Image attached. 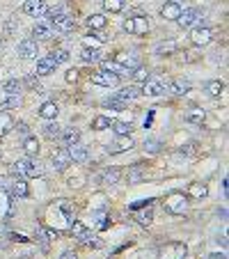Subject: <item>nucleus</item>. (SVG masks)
<instances>
[{
	"mask_svg": "<svg viewBox=\"0 0 229 259\" xmlns=\"http://www.w3.org/2000/svg\"><path fill=\"white\" fill-rule=\"evenodd\" d=\"M48 23H51V28L55 32H71L76 28V21L66 12H62V9H53V12L48 9Z\"/></svg>",
	"mask_w": 229,
	"mask_h": 259,
	"instance_id": "nucleus-1",
	"label": "nucleus"
},
{
	"mask_svg": "<svg viewBox=\"0 0 229 259\" xmlns=\"http://www.w3.org/2000/svg\"><path fill=\"white\" fill-rule=\"evenodd\" d=\"M14 174H19V177H23V179H28V177H39L41 167L37 165L30 156H26V159H19L16 163H14Z\"/></svg>",
	"mask_w": 229,
	"mask_h": 259,
	"instance_id": "nucleus-2",
	"label": "nucleus"
},
{
	"mask_svg": "<svg viewBox=\"0 0 229 259\" xmlns=\"http://www.w3.org/2000/svg\"><path fill=\"white\" fill-rule=\"evenodd\" d=\"M5 191L9 193V197H28V193H30L26 179L19 177V174H14V177H9L5 181Z\"/></svg>",
	"mask_w": 229,
	"mask_h": 259,
	"instance_id": "nucleus-3",
	"label": "nucleus"
},
{
	"mask_svg": "<svg viewBox=\"0 0 229 259\" xmlns=\"http://www.w3.org/2000/svg\"><path fill=\"white\" fill-rule=\"evenodd\" d=\"M124 30L129 34H147V30H149V16H131V19H126Z\"/></svg>",
	"mask_w": 229,
	"mask_h": 259,
	"instance_id": "nucleus-4",
	"label": "nucleus"
},
{
	"mask_svg": "<svg viewBox=\"0 0 229 259\" xmlns=\"http://www.w3.org/2000/svg\"><path fill=\"white\" fill-rule=\"evenodd\" d=\"M199 19H202V12H199L197 7H188V9H181L177 23L181 28H193V26H197V23H199Z\"/></svg>",
	"mask_w": 229,
	"mask_h": 259,
	"instance_id": "nucleus-5",
	"label": "nucleus"
},
{
	"mask_svg": "<svg viewBox=\"0 0 229 259\" xmlns=\"http://www.w3.org/2000/svg\"><path fill=\"white\" fill-rule=\"evenodd\" d=\"M186 257V246L183 243H165L158 253V259H183Z\"/></svg>",
	"mask_w": 229,
	"mask_h": 259,
	"instance_id": "nucleus-6",
	"label": "nucleus"
},
{
	"mask_svg": "<svg viewBox=\"0 0 229 259\" xmlns=\"http://www.w3.org/2000/svg\"><path fill=\"white\" fill-rule=\"evenodd\" d=\"M186 206H188V202H186V195L183 193H172L167 195V199H165V209L170 213H183L186 211Z\"/></svg>",
	"mask_w": 229,
	"mask_h": 259,
	"instance_id": "nucleus-7",
	"label": "nucleus"
},
{
	"mask_svg": "<svg viewBox=\"0 0 229 259\" xmlns=\"http://www.w3.org/2000/svg\"><path fill=\"white\" fill-rule=\"evenodd\" d=\"M23 12L34 16V19H41V16L48 14V5H46L44 0H26L23 2Z\"/></svg>",
	"mask_w": 229,
	"mask_h": 259,
	"instance_id": "nucleus-8",
	"label": "nucleus"
},
{
	"mask_svg": "<svg viewBox=\"0 0 229 259\" xmlns=\"http://www.w3.org/2000/svg\"><path fill=\"white\" fill-rule=\"evenodd\" d=\"M167 92V87L161 83V80H154V78H147L142 83V90H140V94H144V97H161V94Z\"/></svg>",
	"mask_w": 229,
	"mask_h": 259,
	"instance_id": "nucleus-9",
	"label": "nucleus"
},
{
	"mask_svg": "<svg viewBox=\"0 0 229 259\" xmlns=\"http://www.w3.org/2000/svg\"><path fill=\"white\" fill-rule=\"evenodd\" d=\"M92 83L98 87H115V85H119V76L110 71H98L92 76Z\"/></svg>",
	"mask_w": 229,
	"mask_h": 259,
	"instance_id": "nucleus-10",
	"label": "nucleus"
},
{
	"mask_svg": "<svg viewBox=\"0 0 229 259\" xmlns=\"http://www.w3.org/2000/svg\"><path fill=\"white\" fill-rule=\"evenodd\" d=\"M211 39H213V30L211 28H195L190 32V41L195 46H206V44H211Z\"/></svg>",
	"mask_w": 229,
	"mask_h": 259,
	"instance_id": "nucleus-11",
	"label": "nucleus"
},
{
	"mask_svg": "<svg viewBox=\"0 0 229 259\" xmlns=\"http://www.w3.org/2000/svg\"><path fill=\"white\" fill-rule=\"evenodd\" d=\"M51 161H53V167L55 170H66V167L71 165V159H69V149H65V147H60V149H55L53 152V156H51Z\"/></svg>",
	"mask_w": 229,
	"mask_h": 259,
	"instance_id": "nucleus-12",
	"label": "nucleus"
},
{
	"mask_svg": "<svg viewBox=\"0 0 229 259\" xmlns=\"http://www.w3.org/2000/svg\"><path fill=\"white\" fill-rule=\"evenodd\" d=\"M19 55L23 60H34L37 55H39V46H37V41L34 39H23L19 44Z\"/></svg>",
	"mask_w": 229,
	"mask_h": 259,
	"instance_id": "nucleus-13",
	"label": "nucleus"
},
{
	"mask_svg": "<svg viewBox=\"0 0 229 259\" xmlns=\"http://www.w3.org/2000/svg\"><path fill=\"white\" fill-rule=\"evenodd\" d=\"M129 149H133V138L131 135H119L112 145L105 147V152L108 154H122V152H129Z\"/></svg>",
	"mask_w": 229,
	"mask_h": 259,
	"instance_id": "nucleus-14",
	"label": "nucleus"
},
{
	"mask_svg": "<svg viewBox=\"0 0 229 259\" xmlns=\"http://www.w3.org/2000/svg\"><path fill=\"white\" fill-rule=\"evenodd\" d=\"M115 62H117L124 71H133L137 65H140V58H137L135 53H117V58H115Z\"/></svg>",
	"mask_w": 229,
	"mask_h": 259,
	"instance_id": "nucleus-15",
	"label": "nucleus"
},
{
	"mask_svg": "<svg viewBox=\"0 0 229 259\" xmlns=\"http://www.w3.org/2000/svg\"><path fill=\"white\" fill-rule=\"evenodd\" d=\"M33 37H37L34 41H46L53 37V28L48 21H39V23H34L33 28Z\"/></svg>",
	"mask_w": 229,
	"mask_h": 259,
	"instance_id": "nucleus-16",
	"label": "nucleus"
},
{
	"mask_svg": "<svg viewBox=\"0 0 229 259\" xmlns=\"http://www.w3.org/2000/svg\"><path fill=\"white\" fill-rule=\"evenodd\" d=\"M87 147L80 145V142H76V145L69 147V159L73 161V163H83V161H87Z\"/></svg>",
	"mask_w": 229,
	"mask_h": 259,
	"instance_id": "nucleus-17",
	"label": "nucleus"
},
{
	"mask_svg": "<svg viewBox=\"0 0 229 259\" xmlns=\"http://www.w3.org/2000/svg\"><path fill=\"white\" fill-rule=\"evenodd\" d=\"M55 62H53V58L48 55V58H41V60H37V69H34V73L37 76H48V73L55 71Z\"/></svg>",
	"mask_w": 229,
	"mask_h": 259,
	"instance_id": "nucleus-18",
	"label": "nucleus"
},
{
	"mask_svg": "<svg viewBox=\"0 0 229 259\" xmlns=\"http://www.w3.org/2000/svg\"><path fill=\"white\" fill-rule=\"evenodd\" d=\"M161 14H163L165 21H177L179 14H181V5H179V2H165Z\"/></svg>",
	"mask_w": 229,
	"mask_h": 259,
	"instance_id": "nucleus-19",
	"label": "nucleus"
},
{
	"mask_svg": "<svg viewBox=\"0 0 229 259\" xmlns=\"http://www.w3.org/2000/svg\"><path fill=\"white\" fill-rule=\"evenodd\" d=\"M71 232H73V236L80 241V243H90V239H92V232L87 229L83 223H71Z\"/></svg>",
	"mask_w": 229,
	"mask_h": 259,
	"instance_id": "nucleus-20",
	"label": "nucleus"
},
{
	"mask_svg": "<svg viewBox=\"0 0 229 259\" xmlns=\"http://www.w3.org/2000/svg\"><path fill=\"white\" fill-rule=\"evenodd\" d=\"M165 87H167V92L177 94V97H183L186 92H190V83H188V80H181V78L172 80L170 85H165Z\"/></svg>",
	"mask_w": 229,
	"mask_h": 259,
	"instance_id": "nucleus-21",
	"label": "nucleus"
},
{
	"mask_svg": "<svg viewBox=\"0 0 229 259\" xmlns=\"http://www.w3.org/2000/svg\"><path fill=\"white\" fill-rule=\"evenodd\" d=\"M115 97H117V99H122V101H133V99H137V97H140V90H137V87H133V85L119 87V92H115Z\"/></svg>",
	"mask_w": 229,
	"mask_h": 259,
	"instance_id": "nucleus-22",
	"label": "nucleus"
},
{
	"mask_svg": "<svg viewBox=\"0 0 229 259\" xmlns=\"http://www.w3.org/2000/svg\"><path fill=\"white\" fill-rule=\"evenodd\" d=\"M23 149H26V154L33 159V156H37L39 154V140L34 138V135H26V140H23Z\"/></svg>",
	"mask_w": 229,
	"mask_h": 259,
	"instance_id": "nucleus-23",
	"label": "nucleus"
},
{
	"mask_svg": "<svg viewBox=\"0 0 229 259\" xmlns=\"http://www.w3.org/2000/svg\"><path fill=\"white\" fill-rule=\"evenodd\" d=\"M58 106H55V103H53V101H46L44 106L39 108V115L41 117H44V120H55V117H58Z\"/></svg>",
	"mask_w": 229,
	"mask_h": 259,
	"instance_id": "nucleus-24",
	"label": "nucleus"
},
{
	"mask_svg": "<svg viewBox=\"0 0 229 259\" xmlns=\"http://www.w3.org/2000/svg\"><path fill=\"white\" fill-rule=\"evenodd\" d=\"M9 131H14V120L9 113H0V138L7 135Z\"/></svg>",
	"mask_w": 229,
	"mask_h": 259,
	"instance_id": "nucleus-25",
	"label": "nucleus"
},
{
	"mask_svg": "<svg viewBox=\"0 0 229 259\" xmlns=\"http://www.w3.org/2000/svg\"><path fill=\"white\" fill-rule=\"evenodd\" d=\"M44 135H46V138H51V140L60 138V135H62V127H60L55 120L48 122V124H44Z\"/></svg>",
	"mask_w": 229,
	"mask_h": 259,
	"instance_id": "nucleus-26",
	"label": "nucleus"
},
{
	"mask_svg": "<svg viewBox=\"0 0 229 259\" xmlns=\"http://www.w3.org/2000/svg\"><path fill=\"white\" fill-rule=\"evenodd\" d=\"M87 26H90L92 30H103V28L108 26V19H105L103 14H92L90 19H87Z\"/></svg>",
	"mask_w": 229,
	"mask_h": 259,
	"instance_id": "nucleus-27",
	"label": "nucleus"
},
{
	"mask_svg": "<svg viewBox=\"0 0 229 259\" xmlns=\"http://www.w3.org/2000/svg\"><path fill=\"white\" fill-rule=\"evenodd\" d=\"M60 138L65 140L66 147H71V145H76V142H80V131H76V129H69V131H62V135H60Z\"/></svg>",
	"mask_w": 229,
	"mask_h": 259,
	"instance_id": "nucleus-28",
	"label": "nucleus"
},
{
	"mask_svg": "<svg viewBox=\"0 0 229 259\" xmlns=\"http://www.w3.org/2000/svg\"><path fill=\"white\" fill-rule=\"evenodd\" d=\"M223 90H225L223 80H209V83H206V94H209V97H220Z\"/></svg>",
	"mask_w": 229,
	"mask_h": 259,
	"instance_id": "nucleus-29",
	"label": "nucleus"
},
{
	"mask_svg": "<svg viewBox=\"0 0 229 259\" xmlns=\"http://www.w3.org/2000/svg\"><path fill=\"white\" fill-rule=\"evenodd\" d=\"M110 129L117 133V135H131V131H133L131 122H112Z\"/></svg>",
	"mask_w": 229,
	"mask_h": 259,
	"instance_id": "nucleus-30",
	"label": "nucleus"
},
{
	"mask_svg": "<svg viewBox=\"0 0 229 259\" xmlns=\"http://www.w3.org/2000/svg\"><path fill=\"white\" fill-rule=\"evenodd\" d=\"M124 5H126V0H103V9L105 12H110V14L122 12Z\"/></svg>",
	"mask_w": 229,
	"mask_h": 259,
	"instance_id": "nucleus-31",
	"label": "nucleus"
},
{
	"mask_svg": "<svg viewBox=\"0 0 229 259\" xmlns=\"http://www.w3.org/2000/svg\"><path fill=\"white\" fill-rule=\"evenodd\" d=\"M80 58H83V62H98L101 60V53H98V48L85 46L83 48V53H80Z\"/></svg>",
	"mask_w": 229,
	"mask_h": 259,
	"instance_id": "nucleus-32",
	"label": "nucleus"
},
{
	"mask_svg": "<svg viewBox=\"0 0 229 259\" xmlns=\"http://www.w3.org/2000/svg\"><path fill=\"white\" fill-rule=\"evenodd\" d=\"M204 117H206V115H204V110H199V108H190L188 113H186V120H188L190 124H202Z\"/></svg>",
	"mask_w": 229,
	"mask_h": 259,
	"instance_id": "nucleus-33",
	"label": "nucleus"
},
{
	"mask_svg": "<svg viewBox=\"0 0 229 259\" xmlns=\"http://www.w3.org/2000/svg\"><path fill=\"white\" fill-rule=\"evenodd\" d=\"M101 71H110V73H117V76L126 73L124 69L117 65V62H112V60H101Z\"/></svg>",
	"mask_w": 229,
	"mask_h": 259,
	"instance_id": "nucleus-34",
	"label": "nucleus"
},
{
	"mask_svg": "<svg viewBox=\"0 0 229 259\" xmlns=\"http://www.w3.org/2000/svg\"><path fill=\"white\" fill-rule=\"evenodd\" d=\"M110 124H112L110 117H103V115H98L97 120L92 122V129H94V131H105V129H110Z\"/></svg>",
	"mask_w": 229,
	"mask_h": 259,
	"instance_id": "nucleus-35",
	"label": "nucleus"
},
{
	"mask_svg": "<svg viewBox=\"0 0 229 259\" xmlns=\"http://www.w3.org/2000/svg\"><path fill=\"white\" fill-rule=\"evenodd\" d=\"M122 179V172H119L117 167H112V170H105L103 172V184H119Z\"/></svg>",
	"mask_w": 229,
	"mask_h": 259,
	"instance_id": "nucleus-36",
	"label": "nucleus"
},
{
	"mask_svg": "<svg viewBox=\"0 0 229 259\" xmlns=\"http://www.w3.org/2000/svg\"><path fill=\"white\" fill-rule=\"evenodd\" d=\"M103 108H112V110H124L126 101L117 99V97H110V99H103Z\"/></svg>",
	"mask_w": 229,
	"mask_h": 259,
	"instance_id": "nucleus-37",
	"label": "nucleus"
},
{
	"mask_svg": "<svg viewBox=\"0 0 229 259\" xmlns=\"http://www.w3.org/2000/svg\"><path fill=\"white\" fill-rule=\"evenodd\" d=\"M2 92L5 94H19L21 92V83L16 78H9L5 85H2Z\"/></svg>",
	"mask_w": 229,
	"mask_h": 259,
	"instance_id": "nucleus-38",
	"label": "nucleus"
},
{
	"mask_svg": "<svg viewBox=\"0 0 229 259\" xmlns=\"http://www.w3.org/2000/svg\"><path fill=\"white\" fill-rule=\"evenodd\" d=\"M135 218H137V223H140V225H149L151 220H154V211H151V206H147L144 211L135 213Z\"/></svg>",
	"mask_w": 229,
	"mask_h": 259,
	"instance_id": "nucleus-39",
	"label": "nucleus"
},
{
	"mask_svg": "<svg viewBox=\"0 0 229 259\" xmlns=\"http://www.w3.org/2000/svg\"><path fill=\"white\" fill-rule=\"evenodd\" d=\"M174 51H177V44H174V41H165V44H158L156 46L158 55H172Z\"/></svg>",
	"mask_w": 229,
	"mask_h": 259,
	"instance_id": "nucleus-40",
	"label": "nucleus"
},
{
	"mask_svg": "<svg viewBox=\"0 0 229 259\" xmlns=\"http://www.w3.org/2000/svg\"><path fill=\"white\" fill-rule=\"evenodd\" d=\"M133 78H135L137 83H144V80L149 78V69H147V66H142V65H137L135 69H133Z\"/></svg>",
	"mask_w": 229,
	"mask_h": 259,
	"instance_id": "nucleus-41",
	"label": "nucleus"
},
{
	"mask_svg": "<svg viewBox=\"0 0 229 259\" xmlns=\"http://www.w3.org/2000/svg\"><path fill=\"white\" fill-rule=\"evenodd\" d=\"M21 106V97L19 94H7V99L2 101L0 108H19Z\"/></svg>",
	"mask_w": 229,
	"mask_h": 259,
	"instance_id": "nucleus-42",
	"label": "nucleus"
},
{
	"mask_svg": "<svg viewBox=\"0 0 229 259\" xmlns=\"http://www.w3.org/2000/svg\"><path fill=\"white\" fill-rule=\"evenodd\" d=\"M206 193H209V191H206L204 184H193V186H190V195H193V197H206Z\"/></svg>",
	"mask_w": 229,
	"mask_h": 259,
	"instance_id": "nucleus-43",
	"label": "nucleus"
},
{
	"mask_svg": "<svg viewBox=\"0 0 229 259\" xmlns=\"http://www.w3.org/2000/svg\"><path fill=\"white\" fill-rule=\"evenodd\" d=\"M161 142L158 140H144V152H149V154H158L161 152Z\"/></svg>",
	"mask_w": 229,
	"mask_h": 259,
	"instance_id": "nucleus-44",
	"label": "nucleus"
},
{
	"mask_svg": "<svg viewBox=\"0 0 229 259\" xmlns=\"http://www.w3.org/2000/svg\"><path fill=\"white\" fill-rule=\"evenodd\" d=\"M53 62H55V65H62V62H66L69 60V53H66L65 48H60V51H53Z\"/></svg>",
	"mask_w": 229,
	"mask_h": 259,
	"instance_id": "nucleus-45",
	"label": "nucleus"
},
{
	"mask_svg": "<svg viewBox=\"0 0 229 259\" xmlns=\"http://www.w3.org/2000/svg\"><path fill=\"white\" fill-rule=\"evenodd\" d=\"M101 44V37H97V34H87V39H85V46H98Z\"/></svg>",
	"mask_w": 229,
	"mask_h": 259,
	"instance_id": "nucleus-46",
	"label": "nucleus"
},
{
	"mask_svg": "<svg viewBox=\"0 0 229 259\" xmlns=\"http://www.w3.org/2000/svg\"><path fill=\"white\" fill-rule=\"evenodd\" d=\"M142 177H144V174L140 172L137 167H133L131 172H129V181H140V179H142Z\"/></svg>",
	"mask_w": 229,
	"mask_h": 259,
	"instance_id": "nucleus-47",
	"label": "nucleus"
},
{
	"mask_svg": "<svg viewBox=\"0 0 229 259\" xmlns=\"http://www.w3.org/2000/svg\"><path fill=\"white\" fill-rule=\"evenodd\" d=\"M14 129L19 133H23V135H28L30 133V129H28V124H23V122H19V124H14Z\"/></svg>",
	"mask_w": 229,
	"mask_h": 259,
	"instance_id": "nucleus-48",
	"label": "nucleus"
},
{
	"mask_svg": "<svg viewBox=\"0 0 229 259\" xmlns=\"http://www.w3.org/2000/svg\"><path fill=\"white\" fill-rule=\"evenodd\" d=\"M62 259H78V255H76V253H71V250H66V253L62 255Z\"/></svg>",
	"mask_w": 229,
	"mask_h": 259,
	"instance_id": "nucleus-49",
	"label": "nucleus"
},
{
	"mask_svg": "<svg viewBox=\"0 0 229 259\" xmlns=\"http://www.w3.org/2000/svg\"><path fill=\"white\" fill-rule=\"evenodd\" d=\"M76 78H78V71H69V73H66V80H69V83H73Z\"/></svg>",
	"mask_w": 229,
	"mask_h": 259,
	"instance_id": "nucleus-50",
	"label": "nucleus"
},
{
	"mask_svg": "<svg viewBox=\"0 0 229 259\" xmlns=\"http://www.w3.org/2000/svg\"><path fill=\"white\" fill-rule=\"evenodd\" d=\"M211 259H225V253H223V255H218V253H213V255H211Z\"/></svg>",
	"mask_w": 229,
	"mask_h": 259,
	"instance_id": "nucleus-51",
	"label": "nucleus"
},
{
	"mask_svg": "<svg viewBox=\"0 0 229 259\" xmlns=\"http://www.w3.org/2000/svg\"><path fill=\"white\" fill-rule=\"evenodd\" d=\"M0 188H5V181H2V179H0Z\"/></svg>",
	"mask_w": 229,
	"mask_h": 259,
	"instance_id": "nucleus-52",
	"label": "nucleus"
}]
</instances>
